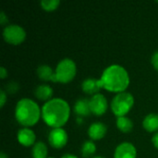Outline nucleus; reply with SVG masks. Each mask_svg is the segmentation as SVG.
Wrapping results in <instances>:
<instances>
[{"instance_id":"f257e3e1","label":"nucleus","mask_w":158,"mask_h":158,"mask_svg":"<svg viewBox=\"0 0 158 158\" xmlns=\"http://www.w3.org/2000/svg\"><path fill=\"white\" fill-rule=\"evenodd\" d=\"M70 115V107L67 101L61 98H52L42 107L44 121L53 129L61 128Z\"/></svg>"},{"instance_id":"f03ea898","label":"nucleus","mask_w":158,"mask_h":158,"mask_svg":"<svg viewBox=\"0 0 158 158\" xmlns=\"http://www.w3.org/2000/svg\"><path fill=\"white\" fill-rule=\"evenodd\" d=\"M101 87L114 93L125 92L130 84V76L128 71L120 65L113 64L108 66L102 73L99 79Z\"/></svg>"},{"instance_id":"7ed1b4c3","label":"nucleus","mask_w":158,"mask_h":158,"mask_svg":"<svg viewBox=\"0 0 158 158\" xmlns=\"http://www.w3.org/2000/svg\"><path fill=\"white\" fill-rule=\"evenodd\" d=\"M42 116V110H40L39 106L30 98L20 99L15 108V117L18 122L29 128L36 124Z\"/></svg>"},{"instance_id":"20e7f679","label":"nucleus","mask_w":158,"mask_h":158,"mask_svg":"<svg viewBox=\"0 0 158 158\" xmlns=\"http://www.w3.org/2000/svg\"><path fill=\"white\" fill-rule=\"evenodd\" d=\"M134 105L133 95L128 92L117 94L111 102V109L117 117H124Z\"/></svg>"},{"instance_id":"39448f33","label":"nucleus","mask_w":158,"mask_h":158,"mask_svg":"<svg viewBox=\"0 0 158 158\" xmlns=\"http://www.w3.org/2000/svg\"><path fill=\"white\" fill-rule=\"evenodd\" d=\"M77 67L70 58H64L58 62L55 70V82H69L76 75Z\"/></svg>"},{"instance_id":"423d86ee","label":"nucleus","mask_w":158,"mask_h":158,"mask_svg":"<svg viewBox=\"0 0 158 158\" xmlns=\"http://www.w3.org/2000/svg\"><path fill=\"white\" fill-rule=\"evenodd\" d=\"M3 37L5 41L10 44H19L26 38L25 30L17 24H9L5 27L3 31Z\"/></svg>"},{"instance_id":"0eeeda50","label":"nucleus","mask_w":158,"mask_h":158,"mask_svg":"<svg viewBox=\"0 0 158 158\" xmlns=\"http://www.w3.org/2000/svg\"><path fill=\"white\" fill-rule=\"evenodd\" d=\"M48 142L52 147L60 149L68 143V133L62 128H55L49 132Z\"/></svg>"},{"instance_id":"6e6552de","label":"nucleus","mask_w":158,"mask_h":158,"mask_svg":"<svg viewBox=\"0 0 158 158\" xmlns=\"http://www.w3.org/2000/svg\"><path fill=\"white\" fill-rule=\"evenodd\" d=\"M107 100L102 94H96L90 98L91 112L96 116H101L105 114L107 110Z\"/></svg>"},{"instance_id":"1a4fd4ad","label":"nucleus","mask_w":158,"mask_h":158,"mask_svg":"<svg viewBox=\"0 0 158 158\" xmlns=\"http://www.w3.org/2000/svg\"><path fill=\"white\" fill-rule=\"evenodd\" d=\"M137 151L135 146L131 143H122L115 150L114 158H136Z\"/></svg>"},{"instance_id":"9d476101","label":"nucleus","mask_w":158,"mask_h":158,"mask_svg":"<svg viewBox=\"0 0 158 158\" xmlns=\"http://www.w3.org/2000/svg\"><path fill=\"white\" fill-rule=\"evenodd\" d=\"M36 136L32 130L30 128H22L18 132V141L20 144L24 146H31L35 144Z\"/></svg>"},{"instance_id":"9b49d317","label":"nucleus","mask_w":158,"mask_h":158,"mask_svg":"<svg viewBox=\"0 0 158 158\" xmlns=\"http://www.w3.org/2000/svg\"><path fill=\"white\" fill-rule=\"evenodd\" d=\"M107 128L102 122H94L88 129V135L93 140H100L106 134Z\"/></svg>"},{"instance_id":"f8f14e48","label":"nucleus","mask_w":158,"mask_h":158,"mask_svg":"<svg viewBox=\"0 0 158 158\" xmlns=\"http://www.w3.org/2000/svg\"><path fill=\"white\" fill-rule=\"evenodd\" d=\"M81 88L84 93H86L88 94L94 95V94H98L100 88H102V87L100 85L99 80L94 79V78H87L82 81Z\"/></svg>"},{"instance_id":"ddd939ff","label":"nucleus","mask_w":158,"mask_h":158,"mask_svg":"<svg viewBox=\"0 0 158 158\" xmlns=\"http://www.w3.org/2000/svg\"><path fill=\"white\" fill-rule=\"evenodd\" d=\"M74 111L81 117H86L90 115L92 113L90 108V100L86 98H80L77 100L74 105Z\"/></svg>"},{"instance_id":"4468645a","label":"nucleus","mask_w":158,"mask_h":158,"mask_svg":"<svg viewBox=\"0 0 158 158\" xmlns=\"http://www.w3.org/2000/svg\"><path fill=\"white\" fill-rule=\"evenodd\" d=\"M37 75L38 77L45 81H54L55 82V71L53 69L45 64L40 65L37 69Z\"/></svg>"},{"instance_id":"2eb2a0df","label":"nucleus","mask_w":158,"mask_h":158,"mask_svg":"<svg viewBox=\"0 0 158 158\" xmlns=\"http://www.w3.org/2000/svg\"><path fill=\"white\" fill-rule=\"evenodd\" d=\"M143 125L147 131L153 132L158 131V114L156 113L148 114L144 118L143 121Z\"/></svg>"},{"instance_id":"dca6fc26","label":"nucleus","mask_w":158,"mask_h":158,"mask_svg":"<svg viewBox=\"0 0 158 158\" xmlns=\"http://www.w3.org/2000/svg\"><path fill=\"white\" fill-rule=\"evenodd\" d=\"M34 94L40 100H51L53 95V89L47 84H40L35 88Z\"/></svg>"},{"instance_id":"f3484780","label":"nucleus","mask_w":158,"mask_h":158,"mask_svg":"<svg viewBox=\"0 0 158 158\" xmlns=\"http://www.w3.org/2000/svg\"><path fill=\"white\" fill-rule=\"evenodd\" d=\"M116 123H117L118 129H119L123 132H130L132 130V128H133L132 121L131 120V118H129L126 116H124V117H118Z\"/></svg>"},{"instance_id":"a211bd4d","label":"nucleus","mask_w":158,"mask_h":158,"mask_svg":"<svg viewBox=\"0 0 158 158\" xmlns=\"http://www.w3.org/2000/svg\"><path fill=\"white\" fill-rule=\"evenodd\" d=\"M31 153L33 158H47V147L44 143L37 142L33 145Z\"/></svg>"},{"instance_id":"6ab92c4d","label":"nucleus","mask_w":158,"mask_h":158,"mask_svg":"<svg viewBox=\"0 0 158 158\" xmlns=\"http://www.w3.org/2000/svg\"><path fill=\"white\" fill-rule=\"evenodd\" d=\"M81 151V154L84 157L92 156L96 152V145L92 141H86L83 143Z\"/></svg>"},{"instance_id":"aec40b11","label":"nucleus","mask_w":158,"mask_h":158,"mask_svg":"<svg viewBox=\"0 0 158 158\" xmlns=\"http://www.w3.org/2000/svg\"><path fill=\"white\" fill-rule=\"evenodd\" d=\"M59 4H60L59 0H42L41 1L42 7L45 10H48V11L55 10Z\"/></svg>"},{"instance_id":"412c9836","label":"nucleus","mask_w":158,"mask_h":158,"mask_svg":"<svg viewBox=\"0 0 158 158\" xmlns=\"http://www.w3.org/2000/svg\"><path fill=\"white\" fill-rule=\"evenodd\" d=\"M19 89V84L16 81H11L8 84H6V92L10 94H14L18 91Z\"/></svg>"},{"instance_id":"4be33fe9","label":"nucleus","mask_w":158,"mask_h":158,"mask_svg":"<svg viewBox=\"0 0 158 158\" xmlns=\"http://www.w3.org/2000/svg\"><path fill=\"white\" fill-rule=\"evenodd\" d=\"M152 64L154 68L158 70V51H156L152 56Z\"/></svg>"},{"instance_id":"5701e85b","label":"nucleus","mask_w":158,"mask_h":158,"mask_svg":"<svg viewBox=\"0 0 158 158\" xmlns=\"http://www.w3.org/2000/svg\"><path fill=\"white\" fill-rule=\"evenodd\" d=\"M6 101V94L5 91L3 89H1L0 90V106L1 107L4 106Z\"/></svg>"},{"instance_id":"b1692460","label":"nucleus","mask_w":158,"mask_h":158,"mask_svg":"<svg viewBox=\"0 0 158 158\" xmlns=\"http://www.w3.org/2000/svg\"><path fill=\"white\" fill-rule=\"evenodd\" d=\"M7 17L6 16V14H5V12L4 11H1L0 12V23L2 24V25H4V24H6V22H7Z\"/></svg>"},{"instance_id":"393cba45","label":"nucleus","mask_w":158,"mask_h":158,"mask_svg":"<svg viewBox=\"0 0 158 158\" xmlns=\"http://www.w3.org/2000/svg\"><path fill=\"white\" fill-rule=\"evenodd\" d=\"M6 76H7V70L4 67H1L0 68V78L1 79H5Z\"/></svg>"},{"instance_id":"a878e982","label":"nucleus","mask_w":158,"mask_h":158,"mask_svg":"<svg viewBox=\"0 0 158 158\" xmlns=\"http://www.w3.org/2000/svg\"><path fill=\"white\" fill-rule=\"evenodd\" d=\"M152 142H153V144L155 145V147L158 149V132L154 134V136L152 138Z\"/></svg>"},{"instance_id":"bb28decb","label":"nucleus","mask_w":158,"mask_h":158,"mask_svg":"<svg viewBox=\"0 0 158 158\" xmlns=\"http://www.w3.org/2000/svg\"><path fill=\"white\" fill-rule=\"evenodd\" d=\"M61 158H78L76 156L71 155V154H65Z\"/></svg>"},{"instance_id":"cd10ccee","label":"nucleus","mask_w":158,"mask_h":158,"mask_svg":"<svg viewBox=\"0 0 158 158\" xmlns=\"http://www.w3.org/2000/svg\"><path fill=\"white\" fill-rule=\"evenodd\" d=\"M0 158H8V157H7V156H6L4 152H2V153L0 154Z\"/></svg>"},{"instance_id":"c85d7f7f","label":"nucleus","mask_w":158,"mask_h":158,"mask_svg":"<svg viewBox=\"0 0 158 158\" xmlns=\"http://www.w3.org/2000/svg\"><path fill=\"white\" fill-rule=\"evenodd\" d=\"M94 158H104V157H102V156H94Z\"/></svg>"},{"instance_id":"c756f323","label":"nucleus","mask_w":158,"mask_h":158,"mask_svg":"<svg viewBox=\"0 0 158 158\" xmlns=\"http://www.w3.org/2000/svg\"><path fill=\"white\" fill-rule=\"evenodd\" d=\"M47 158H54V157H47Z\"/></svg>"}]
</instances>
